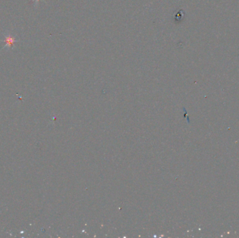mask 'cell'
<instances>
[{
  "label": "cell",
  "mask_w": 239,
  "mask_h": 238,
  "mask_svg": "<svg viewBox=\"0 0 239 238\" xmlns=\"http://www.w3.org/2000/svg\"><path fill=\"white\" fill-rule=\"evenodd\" d=\"M4 42H5V46H4V48H12L13 47V44L15 42H16V40H15V37L11 36V35H5Z\"/></svg>",
  "instance_id": "6da1fadb"
},
{
  "label": "cell",
  "mask_w": 239,
  "mask_h": 238,
  "mask_svg": "<svg viewBox=\"0 0 239 238\" xmlns=\"http://www.w3.org/2000/svg\"><path fill=\"white\" fill-rule=\"evenodd\" d=\"M39 1V0H34V2H38Z\"/></svg>",
  "instance_id": "7a4b0ae2"
}]
</instances>
